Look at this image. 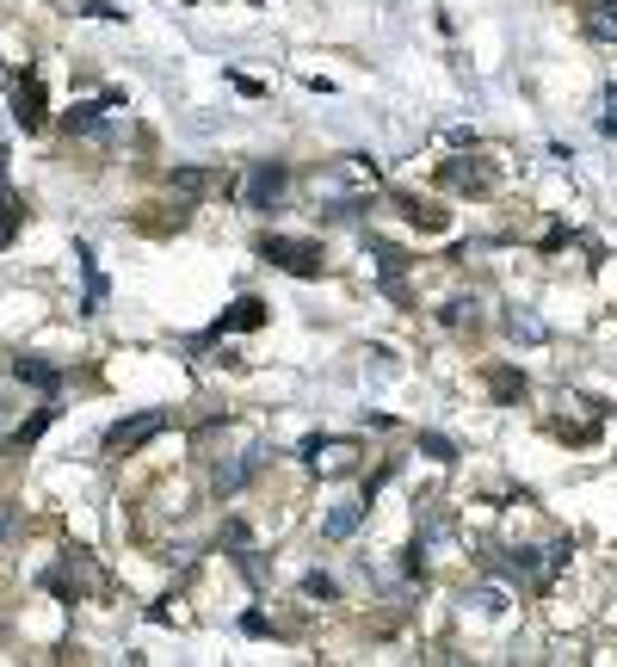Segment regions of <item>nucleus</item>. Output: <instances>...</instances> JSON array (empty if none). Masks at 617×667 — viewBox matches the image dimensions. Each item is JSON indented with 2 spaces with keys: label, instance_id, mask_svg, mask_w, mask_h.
<instances>
[{
  "label": "nucleus",
  "instance_id": "nucleus-9",
  "mask_svg": "<svg viewBox=\"0 0 617 667\" xmlns=\"http://www.w3.org/2000/svg\"><path fill=\"white\" fill-rule=\"evenodd\" d=\"M254 328H266V304H259V297H241V304H229L216 316L210 340H223V334H254Z\"/></svg>",
  "mask_w": 617,
  "mask_h": 667
},
{
  "label": "nucleus",
  "instance_id": "nucleus-18",
  "mask_svg": "<svg viewBox=\"0 0 617 667\" xmlns=\"http://www.w3.org/2000/svg\"><path fill=\"white\" fill-rule=\"evenodd\" d=\"M13 105H19V124H25V131H38V124H43V88H38V81H25V88H19L13 93Z\"/></svg>",
  "mask_w": 617,
  "mask_h": 667
},
{
  "label": "nucleus",
  "instance_id": "nucleus-15",
  "mask_svg": "<svg viewBox=\"0 0 617 667\" xmlns=\"http://www.w3.org/2000/svg\"><path fill=\"white\" fill-rule=\"evenodd\" d=\"M506 334H513V340H525V347H544V340H549L544 316H532V309H506Z\"/></svg>",
  "mask_w": 617,
  "mask_h": 667
},
{
  "label": "nucleus",
  "instance_id": "nucleus-17",
  "mask_svg": "<svg viewBox=\"0 0 617 667\" xmlns=\"http://www.w3.org/2000/svg\"><path fill=\"white\" fill-rule=\"evenodd\" d=\"M62 131H69V136H93V143H100V136H105V105H74V112L62 117Z\"/></svg>",
  "mask_w": 617,
  "mask_h": 667
},
{
  "label": "nucleus",
  "instance_id": "nucleus-5",
  "mask_svg": "<svg viewBox=\"0 0 617 667\" xmlns=\"http://www.w3.org/2000/svg\"><path fill=\"white\" fill-rule=\"evenodd\" d=\"M302 458H309L316 476H352V470L364 464V445H359V439H321V433H309V439H302Z\"/></svg>",
  "mask_w": 617,
  "mask_h": 667
},
{
  "label": "nucleus",
  "instance_id": "nucleus-10",
  "mask_svg": "<svg viewBox=\"0 0 617 667\" xmlns=\"http://www.w3.org/2000/svg\"><path fill=\"white\" fill-rule=\"evenodd\" d=\"M395 211H402L414 229H426V235H445L451 229V211H439L432 198H414V192H395Z\"/></svg>",
  "mask_w": 617,
  "mask_h": 667
},
{
  "label": "nucleus",
  "instance_id": "nucleus-28",
  "mask_svg": "<svg viewBox=\"0 0 617 667\" xmlns=\"http://www.w3.org/2000/svg\"><path fill=\"white\" fill-rule=\"evenodd\" d=\"M7 414H13V408H7V396H0V427H7Z\"/></svg>",
  "mask_w": 617,
  "mask_h": 667
},
{
  "label": "nucleus",
  "instance_id": "nucleus-22",
  "mask_svg": "<svg viewBox=\"0 0 617 667\" xmlns=\"http://www.w3.org/2000/svg\"><path fill=\"white\" fill-rule=\"evenodd\" d=\"M302 594H309V599H333V575H321V568H316V575H302Z\"/></svg>",
  "mask_w": 617,
  "mask_h": 667
},
{
  "label": "nucleus",
  "instance_id": "nucleus-19",
  "mask_svg": "<svg viewBox=\"0 0 617 667\" xmlns=\"http://www.w3.org/2000/svg\"><path fill=\"white\" fill-rule=\"evenodd\" d=\"M50 421H56V408H38V414H31V421H19V427H13V439H7V451H25L31 439H38L43 427H50Z\"/></svg>",
  "mask_w": 617,
  "mask_h": 667
},
{
  "label": "nucleus",
  "instance_id": "nucleus-20",
  "mask_svg": "<svg viewBox=\"0 0 617 667\" xmlns=\"http://www.w3.org/2000/svg\"><path fill=\"white\" fill-rule=\"evenodd\" d=\"M420 451H426L432 464H451V458H457V445H451V439H439V433H420Z\"/></svg>",
  "mask_w": 617,
  "mask_h": 667
},
{
  "label": "nucleus",
  "instance_id": "nucleus-13",
  "mask_svg": "<svg viewBox=\"0 0 617 667\" xmlns=\"http://www.w3.org/2000/svg\"><path fill=\"white\" fill-rule=\"evenodd\" d=\"M19 223H25V204H19L13 186H7V155H0V247L19 235Z\"/></svg>",
  "mask_w": 617,
  "mask_h": 667
},
{
  "label": "nucleus",
  "instance_id": "nucleus-12",
  "mask_svg": "<svg viewBox=\"0 0 617 667\" xmlns=\"http://www.w3.org/2000/svg\"><path fill=\"white\" fill-rule=\"evenodd\" d=\"M13 378L19 383H31V390H43V396H56L62 390V365H43V359H13Z\"/></svg>",
  "mask_w": 617,
  "mask_h": 667
},
{
  "label": "nucleus",
  "instance_id": "nucleus-1",
  "mask_svg": "<svg viewBox=\"0 0 617 667\" xmlns=\"http://www.w3.org/2000/svg\"><path fill=\"white\" fill-rule=\"evenodd\" d=\"M259 260L285 266L290 278H321L328 273V247L309 235H259Z\"/></svg>",
  "mask_w": 617,
  "mask_h": 667
},
{
  "label": "nucleus",
  "instance_id": "nucleus-21",
  "mask_svg": "<svg viewBox=\"0 0 617 667\" xmlns=\"http://www.w3.org/2000/svg\"><path fill=\"white\" fill-rule=\"evenodd\" d=\"M463 606H475V612H501V606H506V594H501V587H475V594H463Z\"/></svg>",
  "mask_w": 617,
  "mask_h": 667
},
{
  "label": "nucleus",
  "instance_id": "nucleus-4",
  "mask_svg": "<svg viewBox=\"0 0 617 667\" xmlns=\"http://www.w3.org/2000/svg\"><path fill=\"white\" fill-rule=\"evenodd\" d=\"M285 192H290V167H285V161H254L247 179H241V204H247V211H259V217H272L278 204H285Z\"/></svg>",
  "mask_w": 617,
  "mask_h": 667
},
{
  "label": "nucleus",
  "instance_id": "nucleus-11",
  "mask_svg": "<svg viewBox=\"0 0 617 667\" xmlns=\"http://www.w3.org/2000/svg\"><path fill=\"white\" fill-rule=\"evenodd\" d=\"M364 513H371V501H340V507L321 520V537H328V544H346V537L364 525Z\"/></svg>",
  "mask_w": 617,
  "mask_h": 667
},
{
  "label": "nucleus",
  "instance_id": "nucleus-6",
  "mask_svg": "<svg viewBox=\"0 0 617 667\" xmlns=\"http://www.w3.org/2000/svg\"><path fill=\"white\" fill-rule=\"evenodd\" d=\"M161 433H167V414H161V408H143V414H130V421H117L112 433H105V458H136V451Z\"/></svg>",
  "mask_w": 617,
  "mask_h": 667
},
{
  "label": "nucleus",
  "instance_id": "nucleus-2",
  "mask_svg": "<svg viewBox=\"0 0 617 667\" xmlns=\"http://www.w3.org/2000/svg\"><path fill=\"white\" fill-rule=\"evenodd\" d=\"M43 587L74 606V599L100 594L105 575H100V563H93V551H62V563H56V568H43Z\"/></svg>",
  "mask_w": 617,
  "mask_h": 667
},
{
  "label": "nucleus",
  "instance_id": "nucleus-23",
  "mask_svg": "<svg viewBox=\"0 0 617 667\" xmlns=\"http://www.w3.org/2000/svg\"><path fill=\"white\" fill-rule=\"evenodd\" d=\"M241 630H247V637H272V618H266V612H247Z\"/></svg>",
  "mask_w": 617,
  "mask_h": 667
},
{
  "label": "nucleus",
  "instance_id": "nucleus-16",
  "mask_svg": "<svg viewBox=\"0 0 617 667\" xmlns=\"http://www.w3.org/2000/svg\"><path fill=\"white\" fill-rule=\"evenodd\" d=\"M439 321L457 328V334H475V328H482V304H475V297H451V304L439 309Z\"/></svg>",
  "mask_w": 617,
  "mask_h": 667
},
{
  "label": "nucleus",
  "instance_id": "nucleus-7",
  "mask_svg": "<svg viewBox=\"0 0 617 667\" xmlns=\"http://www.w3.org/2000/svg\"><path fill=\"white\" fill-rule=\"evenodd\" d=\"M439 179H445V192H457V198H489V192H494V167H489V161H470V155L445 161Z\"/></svg>",
  "mask_w": 617,
  "mask_h": 667
},
{
  "label": "nucleus",
  "instance_id": "nucleus-8",
  "mask_svg": "<svg viewBox=\"0 0 617 667\" xmlns=\"http://www.w3.org/2000/svg\"><path fill=\"white\" fill-rule=\"evenodd\" d=\"M167 192H173V198H186V204H198V198L229 192V174H216V167H173V174H167Z\"/></svg>",
  "mask_w": 617,
  "mask_h": 667
},
{
  "label": "nucleus",
  "instance_id": "nucleus-27",
  "mask_svg": "<svg viewBox=\"0 0 617 667\" xmlns=\"http://www.w3.org/2000/svg\"><path fill=\"white\" fill-rule=\"evenodd\" d=\"M599 131H605V136H617V93H611V112L599 117Z\"/></svg>",
  "mask_w": 617,
  "mask_h": 667
},
{
  "label": "nucleus",
  "instance_id": "nucleus-14",
  "mask_svg": "<svg viewBox=\"0 0 617 667\" xmlns=\"http://www.w3.org/2000/svg\"><path fill=\"white\" fill-rule=\"evenodd\" d=\"M489 390H494V402H501V408L525 402V371H513V365H494V371H489Z\"/></svg>",
  "mask_w": 617,
  "mask_h": 667
},
{
  "label": "nucleus",
  "instance_id": "nucleus-25",
  "mask_svg": "<svg viewBox=\"0 0 617 667\" xmlns=\"http://www.w3.org/2000/svg\"><path fill=\"white\" fill-rule=\"evenodd\" d=\"M13 525H19V507H13V501H0V544H7V532H13Z\"/></svg>",
  "mask_w": 617,
  "mask_h": 667
},
{
  "label": "nucleus",
  "instance_id": "nucleus-3",
  "mask_svg": "<svg viewBox=\"0 0 617 667\" xmlns=\"http://www.w3.org/2000/svg\"><path fill=\"white\" fill-rule=\"evenodd\" d=\"M272 458H278L272 445H247L241 458H216V464H210V494H216V501H235V494H241L266 464H272Z\"/></svg>",
  "mask_w": 617,
  "mask_h": 667
},
{
  "label": "nucleus",
  "instance_id": "nucleus-24",
  "mask_svg": "<svg viewBox=\"0 0 617 667\" xmlns=\"http://www.w3.org/2000/svg\"><path fill=\"white\" fill-rule=\"evenodd\" d=\"M223 544H229V551H247V525L229 520V525H223Z\"/></svg>",
  "mask_w": 617,
  "mask_h": 667
},
{
  "label": "nucleus",
  "instance_id": "nucleus-26",
  "mask_svg": "<svg viewBox=\"0 0 617 667\" xmlns=\"http://www.w3.org/2000/svg\"><path fill=\"white\" fill-rule=\"evenodd\" d=\"M81 13H86V19H124V13H117V7H105V0H86Z\"/></svg>",
  "mask_w": 617,
  "mask_h": 667
}]
</instances>
